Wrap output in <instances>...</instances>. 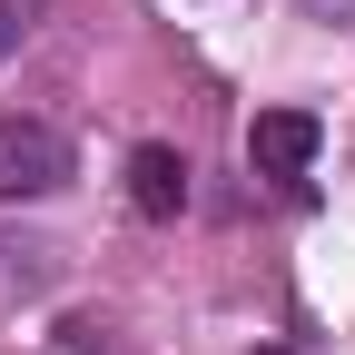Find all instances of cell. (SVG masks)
Wrapping results in <instances>:
<instances>
[{"mask_svg":"<svg viewBox=\"0 0 355 355\" xmlns=\"http://www.w3.org/2000/svg\"><path fill=\"white\" fill-rule=\"evenodd\" d=\"M60 188H69V139L50 119H0V207H30Z\"/></svg>","mask_w":355,"mask_h":355,"instance_id":"1","label":"cell"},{"mask_svg":"<svg viewBox=\"0 0 355 355\" xmlns=\"http://www.w3.org/2000/svg\"><path fill=\"white\" fill-rule=\"evenodd\" d=\"M316 148H326V128L306 119V109H257V119H247V168H257V178H306Z\"/></svg>","mask_w":355,"mask_h":355,"instance_id":"2","label":"cell"},{"mask_svg":"<svg viewBox=\"0 0 355 355\" xmlns=\"http://www.w3.org/2000/svg\"><path fill=\"white\" fill-rule=\"evenodd\" d=\"M128 207H139V217H178V207H188V158L148 139L139 158H128Z\"/></svg>","mask_w":355,"mask_h":355,"instance_id":"3","label":"cell"},{"mask_svg":"<svg viewBox=\"0 0 355 355\" xmlns=\"http://www.w3.org/2000/svg\"><path fill=\"white\" fill-rule=\"evenodd\" d=\"M30 10H40V0H0V50H10V40H30Z\"/></svg>","mask_w":355,"mask_h":355,"instance_id":"4","label":"cell"},{"mask_svg":"<svg viewBox=\"0 0 355 355\" xmlns=\"http://www.w3.org/2000/svg\"><path fill=\"white\" fill-rule=\"evenodd\" d=\"M266 355H277V345H266Z\"/></svg>","mask_w":355,"mask_h":355,"instance_id":"5","label":"cell"}]
</instances>
